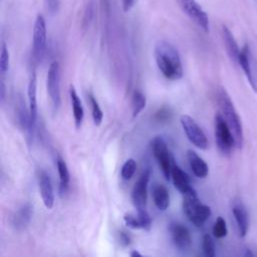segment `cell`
I'll return each mask as SVG.
<instances>
[{
  "instance_id": "cell-1",
  "label": "cell",
  "mask_w": 257,
  "mask_h": 257,
  "mask_svg": "<svg viewBox=\"0 0 257 257\" xmlns=\"http://www.w3.org/2000/svg\"><path fill=\"white\" fill-rule=\"evenodd\" d=\"M157 66L163 75L171 80L180 79L183 74V65L179 51L171 43L161 40L157 42L154 50Z\"/></svg>"
},
{
  "instance_id": "cell-2",
  "label": "cell",
  "mask_w": 257,
  "mask_h": 257,
  "mask_svg": "<svg viewBox=\"0 0 257 257\" xmlns=\"http://www.w3.org/2000/svg\"><path fill=\"white\" fill-rule=\"evenodd\" d=\"M216 97H217V102L223 113V116L232 131V134L234 136L235 143H236V148L242 149L243 142H244L243 126H242L241 118L233 104V101L230 95L228 94V92L224 87L220 86L217 88Z\"/></svg>"
},
{
  "instance_id": "cell-3",
  "label": "cell",
  "mask_w": 257,
  "mask_h": 257,
  "mask_svg": "<svg viewBox=\"0 0 257 257\" xmlns=\"http://www.w3.org/2000/svg\"><path fill=\"white\" fill-rule=\"evenodd\" d=\"M183 209L190 222L197 227H202L212 214L210 207L199 200L195 190L184 195Z\"/></svg>"
},
{
  "instance_id": "cell-4",
  "label": "cell",
  "mask_w": 257,
  "mask_h": 257,
  "mask_svg": "<svg viewBox=\"0 0 257 257\" xmlns=\"http://www.w3.org/2000/svg\"><path fill=\"white\" fill-rule=\"evenodd\" d=\"M215 139L219 151L225 156H229L236 147L232 131L224 116L220 113L215 115Z\"/></svg>"
},
{
  "instance_id": "cell-5",
  "label": "cell",
  "mask_w": 257,
  "mask_h": 257,
  "mask_svg": "<svg viewBox=\"0 0 257 257\" xmlns=\"http://www.w3.org/2000/svg\"><path fill=\"white\" fill-rule=\"evenodd\" d=\"M152 152L155 159L158 162V165L167 181L171 178L172 168L174 163V159L170 153L168 145L166 141L162 137H156L151 142Z\"/></svg>"
},
{
  "instance_id": "cell-6",
  "label": "cell",
  "mask_w": 257,
  "mask_h": 257,
  "mask_svg": "<svg viewBox=\"0 0 257 257\" xmlns=\"http://www.w3.org/2000/svg\"><path fill=\"white\" fill-rule=\"evenodd\" d=\"M180 121L188 140L195 147L201 150L208 149L209 141L207 139V136L193 117L188 114H183L181 115Z\"/></svg>"
},
{
  "instance_id": "cell-7",
  "label": "cell",
  "mask_w": 257,
  "mask_h": 257,
  "mask_svg": "<svg viewBox=\"0 0 257 257\" xmlns=\"http://www.w3.org/2000/svg\"><path fill=\"white\" fill-rule=\"evenodd\" d=\"M182 11L202 30L209 32V17L196 0H176Z\"/></svg>"
},
{
  "instance_id": "cell-8",
  "label": "cell",
  "mask_w": 257,
  "mask_h": 257,
  "mask_svg": "<svg viewBox=\"0 0 257 257\" xmlns=\"http://www.w3.org/2000/svg\"><path fill=\"white\" fill-rule=\"evenodd\" d=\"M46 50V23L42 15H37L33 27L32 56L35 62L41 61Z\"/></svg>"
},
{
  "instance_id": "cell-9",
  "label": "cell",
  "mask_w": 257,
  "mask_h": 257,
  "mask_svg": "<svg viewBox=\"0 0 257 257\" xmlns=\"http://www.w3.org/2000/svg\"><path fill=\"white\" fill-rule=\"evenodd\" d=\"M238 64L246 74L252 89L257 92V60L252 55L247 43L240 50Z\"/></svg>"
},
{
  "instance_id": "cell-10",
  "label": "cell",
  "mask_w": 257,
  "mask_h": 257,
  "mask_svg": "<svg viewBox=\"0 0 257 257\" xmlns=\"http://www.w3.org/2000/svg\"><path fill=\"white\" fill-rule=\"evenodd\" d=\"M60 74H59V63L57 60H53L47 71V91L53 106V109L56 111L60 105Z\"/></svg>"
},
{
  "instance_id": "cell-11",
  "label": "cell",
  "mask_w": 257,
  "mask_h": 257,
  "mask_svg": "<svg viewBox=\"0 0 257 257\" xmlns=\"http://www.w3.org/2000/svg\"><path fill=\"white\" fill-rule=\"evenodd\" d=\"M151 177V170L146 169L139 180L135 183L132 190V201L137 210H143L147 207L148 200V185Z\"/></svg>"
},
{
  "instance_id": "cell-12",
  "label": "cell",
  "mask_w": 257,
  "mask_h": 257,
  "mask_svg": "<svg viewBox=\"0 0 257 257\" xmlns=\"http://www.w3.org/2000/svg\"><path fill=\"white\" fill-rule=\"evenodd\" d=\"M169 231L171 239L178 250L185 252L190 249L192 245V236L190 230L185 225L180 222L173 221L169 225Z\"/></svg>"
},
{
  "instance_id": "cell-13",
  "label": "cell",
  "mask_w": 257,
  "mask_h": 257,
  "mask_svg": "<svg viewBox=\"0 0 257 257\" xmlns=\"http://www.w3.org/2000/svg\"><path fill=\"white\" fill-rule=\"evenodd\" d=\"M38 185L44 206L47 209H51L54 205V192L52 182L49 175L43 170L38 172Z\"/></svg>"
},
{
  "instance_id": "cell-14",
  "label": "cell",
  "mask_w": 257,
  "mask_h": 257,
  "mask_svg": "<svg viewBox=\"0 0 257 257\" xmlns=\"http://www.w3.org/2000/svg\"><path fill=\"white\" fill-rule=\"evenodd\" d=\"M33 216V206L29 203L23 204L11 217V225L16 231H23L30 223Z\"/></svg>"
},
{
  "instance_id": "cell-15",
  "label": "cell",
  "mask_w": 257,
  "mask_h": 257,
  "mask_svg": "<svg viewBox=\"0 0 257 257\" xmlns=\"http://www.w3.org/2000/svg\"><path fill=\"white\" fill-rule=\"evenodd\" d=\"M232 214L237 224V229L240 237H245L249 228V218L245 206L239 200L232 204Z\"/></svg>"
},
{
  "instance_id": "cell-16",
  "label": "cell",
  "mask_w": 257,
  "mask_h": 257,
  "mask_svg": "<svg viewBox=\"0 0 257 257\" xmlns=\"http://www.w3.org/2000/svg\"><path fill=\"white\" fill-rule=\"evenodd\" d=\"M37 80H36V73H35V68L33 67L30 77H29V82H28V88H27V94H28V108H29V113H30V119H31V124L32 127L34 128L35 123H36V118H37Z\"/></svg>"
},
{
  "instance_id": "cell-17",
  "label": "cell",
  "mask_w": 257,
  "mask_h": 257,
  "mask_svg": "<svg viewBox=\"0 0 257 257\" xmlns=\"http://www.w3.org/2000/svg\"><path fill=\"white\" fill-rule=\"evenodd\" d=\"M171 178L173 180L175 188L182 193L183 195H186L193 190H195L190 183V178L187 175L186 172H184L178 165L174 164L172 168V173H171Z\"/></svg>"
},
{
  "instance_id": "cell-18",
  "label": "cell",
  "mask_w": 257,
  "mask_h": 257,
  "mask_svg": "<svg viewBox=\"0 0 257 257\" xmlns=\"http://www.w3.org/2000/svg\"><path fill=\"white\" fill-rule=\"evenodd\" d=\"M187 159L193 174L200 179H204L209 174V168L207 163L193 150H188Z\"/></svg>"
},
{
  "instance_id": "cell-19",
  "label": "cell",
  "mask_w": 257,
  "mask_h": 257,
  "mask_svg": "<svg viewBox=\"0 0 257 257\" xmlns=\"http://www.w3.org/2000/svg\"><path fill=\"white\" fill-rule=\"evenodd\" d=\"M222 37H223L228 55L234 62L238 63V58H239L241 49H239V46L234 38V35L226 25L222 26Z\"/></svg>"
},
{
  "instance_id": "cell-20",
  "label": "cell",
  "mask_w": 257,
  "mask_h": 257,
  "mask_svg": "<svg viewBox=\"0 0 257 257\" xmlns=\"http://www.w3.org/2000/svg\"><path fill=\"white\" fill-rule=\"evenodd\" d=\"M152 196L154 203L159 210L165 211L168 209L170 205V195L166 186L162 184H156L153 187Z\"/></svg>"
},
{
  "instance_id": "cell-21",
  "label": "cell",
  "mask_w": 257,
  "mask_h": 257,
  "mask_svg": "<svg viewBox=\"0 0 257 257\" xmlns=\"http://www.w3.org/2000/svg\"><path fill=\"white\" fill-rule=\"evenodd\" d=\"M69 96H70V101L72 105V111H73V117H74V124L76 128H80L84 112H83V107L81 104V100L74 88L73 85H70L69 87Z\"/></svg>"
},
{
  "instance_id": "cell-22",
  "label": "cell",
  "mask_w": 257,
  "mask_h": 257,
  "mask_svg": "<svg viewBox=\"0 0 257 257\" xmlns=\"http://www.w3.org/2000/svg\"><path fill=\"white\" fill-rule=\"evenodd\" d=\"M56 167H57V172L59 176V194L62 197L68 190L70 174H69L66 163L61 158H57Z\"/></svg>"
},
{
  "instance_id": "cell-23",
  "label": "cell",
  "mask_w": 257,
  "mask_h": 257,
  "mask_svg": "<svg viewBox=\"0 0 257 257\" xmlns=\"http://www.w3.org/2000/svg\"><path fill=\"white\" fill-rule=\"evenodd\" d=\"M147 98L145 94L139 90H136L132 98V108H133V117L138 116L141 111L146 107Z\"/></svg>"
},
{
  "instance_id": "cell-24",
  "label": "cell",
  "mask_w": 257,
  "mask_h": 257,
  "mask_svg": "<svg viewBox=\"0 0 257 257\" xmlns=\"http://www.w3.org/2000/svg\"><path fill=\"white\" fill-rule=\"evenodd\" d=\"M87 97H88V102H89L90 107H91V115H92L93 123L95 125H99L102 121V118H103L102 110H101L97 100L95 99V97L90 92L87 93Z\"/></svg>"
},
{
  "instance_id": "cell-25",
  "label": "cell",
  "mask_w": 257,
  "mask_h": 257,
  "mask_svg": "<svg viewBox=\"0 0 257 257\" xmlns=\"http://www.w3.org/2000/svg\"><path fill=\"white\" fill-rule=\"evenodd\" d=\"M136 169H137V163L134 159H128L124 162V164L122 165L121 167V171H120V176L122 178V180H130L135 172H136Z\"/></svg>"
},
{
  "instance_id": "cell-26",
  "label": "cell",
  "mask_w": 257,
  "mask_h": 257,
  "mask_svg": "<svg viewBox=\"0 0 257 257\" xmlns=\"http://www.w3.org/2000/svg\"><path fill=\"white\" fill-rule=\"evenodd\" d=\"M202 249L207 257H215L216 249L213 238L209 234H205L202 240Z\"/></svg>"
},
{
  "instance_id": "cell-27",
  "label": "cell",
  "mask_w": 257,
  "mask_h": 257,
  "mask_svg": "<svg viewBox=\"0 0 257 257\" xmlns=\"http://www.w3.org/2000/svg\"><path fill=\"white\" fill-rule=\"evenodd\" d=\"M227 224H226V221L222 218V217H218L215 221V224H214V227H213V235L220 239V238H223L227 235Z\"/></svg>"
},
{
  "instance_id": "cell-28",
  "label": "cell",
  "mask_w": 257,
  "mask_h": 257,
  "mask_svg": "<svg viewBox=\"0 0 257 257\" xmlns=\"http://www.w3.org/2000/svg\"><path fill=\"white\" fill-rule=\"evenodd\" d=\"M9 69V51L4 42L1 45V54H0V72L5 74Z\"/></svg>"
},
{
  "instance_id": "cell-29",
  "label": "cell",
  "mask_w": 257,
  "mask_h": 257,
  "mask_svg": "<svg viewBox=\"0 0 257 257\" xmlns=\"http://www.w3.org/2000/svg\"><path fill=\"white\" fill-rule=\"evenodd\" d=\"M94 15V5L93 2L90 1L89 3H87L85 9H84V13H83V17H82V22H81V27L82 29H86L93 18Z\"/></svg>"
},
{
  "instance_id": "cell-30",
  "label": "cell",
  "mask_w": 257,
  "mask_h": 257,
  "mask_svg": "<svg viewBox=\"0 0 257 257\" xmlns=\"http://www.w3.org/2000/svg\"><path fill=\"white\" fill-rule=\"evenodd\" d=\"M123 221H124L125 225L132 229H143L142 223H141V220H140L138 214L126 213L123 216Z\"/></svg>"
},
{
  "instance_id": "cell-31",
  "label": "cell",
  "mask_w": 257,
  "mask_h": 257,
  "mask_svg": "<svg viewBox=\"0 0 257 257\" xmlns=\"http://www.w3.org/2000/svg\"><path fill=\"white\" fill-rule=\"evenodd\" d=\"M46 8L51 13L54 14L58 11L59 8V0H45Z\"/></svg>"
},
{
  "instance_id": "cell-32",
  "label": "cell",
  "mask_w": 257,
  "mask_h": 257,
  "mask_svg": "<svg viewBox=\"0 0 257 257\" xmlns=\"http://www.w3.org/2000/svg\"><path fill=\"white\" fill-rule=\"evenodd\" d=\"M171 112L167 107H162L157 113H156V118L159 121H164L167 120L168 118H170Z\"/></svg>"
},
{
  "instance_id": "cell-33",
  "label": "cell",
  "mask_w": 257,
  "mask_h": 257,
  "mask_svg": "<svg viewBox=\"0 0 257 257\" xmlns=\"http://www.w3.org/2000/svg\"><path fill=\"white\" fill-rule=\"evenodd\" d=\"M119 242L122 246H128L131 244V237L126 232H119Z\"/></svg>"
},
{
  "instance_id": "cell-34",
  "label": "cell",
  "mask_w": 257,
  "mask_h": 257,
  "mask_svg": "<svg viewBox=\"0 0 257 257\" xmlns=\"http://www.w3.org/2000/svg\"><path fill=\"white\" fill-rule=\"evenodd\" d=\"M135 4V0H121V8L123 12H128Z\"/></svg>"
},
{
  "instance_id": "cell-35",
  "label": "cell",
  "mask_w": 257,
  "mask_h": 257,
  "mask_svg": "<svg viewBox=\"0 0 257 257\" xmlns=\"http://www.w3.org/2000/svg\"><path fill=\"white\" fill-rule=\"evenodd\" d=\"M5 97H6V86H5L4 79H1V83H0V99H1V103L4 102Z\"/></svg>"
},
{
  "instance_id": "cell-36",
  "label": "cell",
  "mask_w": 257,
  "mask_h": 257,
  "mask_svg": "<svg viewBox=\"0 0 257 257\" xmlns=\"http://www.w3.org/2000/svg\"><path fill=\"white\" fill-rule=\"evenodd\" d=\"M131 256H132V257H143V255H142L139 251H137V250L132 251V252H131Z\"/></svg>"
}]
</instances>
